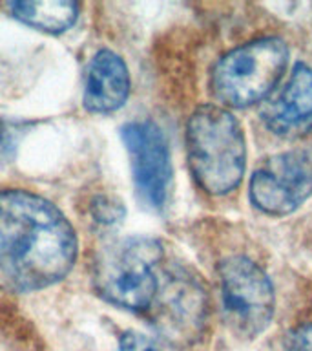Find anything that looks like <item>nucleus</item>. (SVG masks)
<instances>
[{
	"label": "nucleus",
	"instance_id": "obj_5",
	"mask_svg": "<svg viewBox=\"0 0 312 351\" xmlns=\"http://www.w3.org/2000/svg\"><path fill=\"white\" fill-rule=\"evenodd\" d=\"M224 317L239 337H257L274 315V289L256 263L232 256L219 265Z\"/></svg>",
	"mask_w": 312,
	"mask_h": 351
},
{
	"label": "nucleus",
	"instance_id": "obj_6",
	"mask_svg": "<svg viewBox=\"0 0 312 351\" xmlns=\"http://www.w3.org/2000/svg\"><path fill=\"white\" fill-rule=\"evenodd\" d=\"M146 313L155 329L166 339L188 342L201 333L207 295L199 280L185 269H161L157 291Z\"/></svg>",
	"mask_w": 312,
	"mask_h": 351
},
{
	"label": "nucleus",
	"instance_id": "obj_3",
	"mask_svg": "<svg viewBox=\"0 0 312 351\" xmlns=\"http://www.w3.org/2000/svg\"><path fill=\"white\" fill-rule=\"evenodd\" d=\"M163 249L152 238H125L104 247L99 254L93 282L109 304L144 311L159 284Z\"/></svg>",
	"mask_w": 312,
	"mask_h": 351
},
{
	"label": "nucleus",
	"instance_id": "obj_7",
	"mask_svg": "<svg viewBox=\"0 0 312 351\" xmlns=\"http://www.w3.org/2000/svg\"><path fill=\"white\" fill-rule=\"evenodd\" d=\"M312 194V148H298L274 156L254 172L252 202L263 213L283 216Z\"/></svg>",
	"mask_w": 312,
	"mask_h": 351
},
{
	"label": "nucleus",
	"instance_id": "obj_4",
	"mask_svg": "<svg viewBox=\"0 0 312 351\" xmlns=\"http://www.w3.org/2000/svg\"><path fill=\"white\" fill-rule=\"evenodd\" d=\"M287 57V44L279 38H261L235 48L213 68V95L235 108L261 101L283 75Z\"/></svg>",
	"mask_w": 312,
	"mask_h": 351
},
{
	"label": "nucleus",
	"instance_id": "obj_13",
	"mask_svg": "<svg viewBox=\"0 0 312 351\" xmlns=\"http://www.w3.org/2000/svg\"><path fill=\"white\" fill-rule=\"evenodd\" d=\"M285 348L287 351H312V324H303L290 331Z\"/></svg>",
	"mask_w": 312,
	"mask_h": 351
},
{
	"label": "nucleus",
	"instance_id": "obj_12",
	"mask_svg": "<svg viewBox=\"0 0 312 351\" xmlns=\"http://www.w3.org/2000/svg\"><path fill=\"white\" fill-rule=\"evenodd\" d=\"M119 351H164L157 340L139 331H126L120 337Z\"/></svg>",
	"mask_w": 312,
	"mask_h": 351
},
{
	"label": "nucleus",
	"instance_id": "obj_2",
	"mask_svg": "<svg viewBox=\"0 0 312 351\" xmlns=\"http://www.w3.org/2000/svg\"><path fill=\"white\" fill-rule=\"evenodd\" d=\"M188 163L197 183L210 194H226L245 172V139L239 123L221 106L197 108L186 126Z\"/></svg>",
	"mask_w": 312,
	"mask_h": 351
},
{
	"label": "nucleus",
	"instance_id": "obj_1",
	"mask_svg": "<svg viewBox=\"0 0 312 351\" xmlns=\"http://www.w3.org/2000/svg\"><path fill=\"white\" fill-rule=\"evenodd\" d=\"M75 258V229L53 203L26 191L0 192V289L49 287L70 273Z\"/></svg>",
	"mask_w": 312,
	"mask_h": 351
},
{
	"label": "nucleus",
	"instance_id": "obj_11",
	"mask_svg": "<svg viewBox=\"0 0 312 351\" xmlns=\"http://www.w3.org/2000/svg\"><path fill=\"white\" fill-rule=\"evenodd\" d=\"M11 15L27 26L38 27L48 33H62L77 21L79 5L68 0H29L11 2Z\"/></svg>",
	"mask_w": 312,
	"mask_h": 351
},
{
	"label": "nucleus",
	"instance_id": "obj_9",
	"mask_svg": "<svg viewBox=\"0 0 312 351\" xmlns=\"http://www.w3.org/2000/svg\"><path fill=\"white\" fill-rule=\"evenodd\" d=\"M268 130L278 136H298L312 123V68L296 66L283 90L261 110Z\"/></svg>",
	"mask_w": 312,
	"mask_h": 351
},
{
	"label": "nucleus",
	"instance_id": "obj_10",
	"mask_svg": "<svg viewBox=\"0 0 312 351\" xmlns=\"http://www.w3.org/2000/svg\"><path fill=\"white\" fill-rule=\"evenodd\" d=\"M130 93V73L119 55L101 49L86 70L84 106L93 114H109L126 103Z\"/></svg>",
	"mask_w": 312,
	"mask_h": 351
},
{
	"label": "nucleus",
	"instance_id": "obj_8",
	"mask_svg": "<svg viewBox=\"0 0 312 351\" xmlns=\"http://www.w3.org/2000/svg\"><path fill=\"white\" fill-rule=\"evenodd\" d=\"M130 154L137 194L150 208H163L172 183L170 150L163 130L153 121H131L120 128Z\"/></svg>",
	"mask_w": 312,
	"mask_h": 351
}]
</instances>
